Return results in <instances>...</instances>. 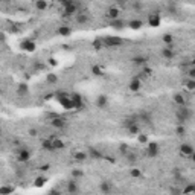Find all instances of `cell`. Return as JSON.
Returning <instances> with one entry per match:
<instances>
[{
    "label": "cell",
    "instance_id": "1",
    "mask_svg": "<svg viewBox=\"0 0 195 195\" xmlns=\"http://www.w3.org/2000/svg\"><path fill=\"white\" fill-rule=\"evenodd\" d=\"M57 101H58V104H60L63 108H66V110L73 108V104H72V98H70V95H66V93H58V95H57Z\"/></svg>",
    "mask_w": 195,
    "mask_h": 195
},
{
    "label": "cell",
    "instance_id": "2",
    "mask_svg": "<svg viewBox=\"0 0 195 195\" xmlns=\"http://www.w3.org/2000/svg\"><path fill=\"white\" fill-rule=\"evenodd\" d=\"M104 41V47H119V46H122L123 44V38H120V37H115V35H108V37H104L102 38Z\"/></svg>",
    "mask_w": 195,
    "mask_h": 195
},
{
    "label": "cell",
    "instance_id": "3",
    "mask_svg": "<svg viewBox=\"0 0 195 195\" xmlns=\"http://www.w3.org/2000/svg\"><path fill=\"white\" fill-rule=\"evenodd\" d=\"M191 117V108L188 105H181L178 110H177V119H178V123H185L186 120H189Z\"/></svg>",
    "mask_w": 195,
    "mask_h": 195
},
{
    "label": "cell",
    "instance_id": "4",
    "mask_svg": "<svg viewBox=\"0 0 195 195\" xmlns=\"http://www.w3.org/2000/svg\"><path fill=\"white\" fill-rule=\"evenodd\" d=\"M158 153H160V148H158V145H157L156 142H148V143H146V150H145L146 157L154 158V157L158 156Z\"/></svg>",
    "mask_w": 195,
    "mask_h": 195
},
{
    "label": "cell",
    "instance_id": "5",
    "mask_svg": "<svg viewBox=\"0 0 195 195\" xmlns=\"http://www.w3.org/2000/svg\"><path fill=\"white\" fill-rule=\"evenodd\" d=\"M180 154L186 157H192L194 156V146L191 143H181L180 145Z\"/></svg>",
    "mask_w": 195,
    "mask_h": 195
},
{
    "label": "cell",
    "instance_id": "6",
    "mask_svg": "<svg viewBox=\"0 0 195 195\" xmlns=\"http://www.w3.org/2000/svg\"><path fill=\"white\" fill-rule=\"evenodd\" d=\"M21 49H23V50H26V52H34V50L37 49V44H35V41H34V40L26 38V40H23V41H21Z\"/></svg>",
    "mask_w": 195,
    "mask_h": 195
},
{
    "label": "cell",
    "instance_id": "7",
    "mask_svg": "<svg viewBox=\"0 0 195 195\" xmlns=\"http://www.w3.org/2000/svg\"><path fill=\"white\" fill-rule=\"evenodd\" d=\"M50 125H52L53 128H64V127L67 125V120L61 116L52 117V119H50Z\"/></svg>",
    "mask_w": 195,
    "mask_h": 195
},
{
    "label": "cell",
    "instance_id": "8",
    "mask_svg": "<svg viewBox=\"0 0 195 195\" xmlns=\"http://www.w3.org/2000/svg\"><path fill=\"white\" fill-rule=\"evenodd\" d=\"M75 20H76V23H78V25H87V23L90 21V15H88L85 11H82V12H76V14H75Z\"/></svg>",
    "mask_w": 195,
    "mask_h": 195
},
{
    "label": "cell",
    "instance_id": "9",
    "mask_svg": "<svg viewBox=\"0 0 195 195\" xmlns=\"http://www.w3.org/2000/svg\"><path fill=\"white\" fill-rule=\"evenodd\" d=\"M160 21H162V18H160V14H158V12H151V14L148 15V25H150V26L157 28V26L160 25Z\"/></svg>",
    "mask_w": 195,
    "mask_h": 195
},
{
    "label": "cell",
    "instance_id": "10",
    "mask_svg": "<svg viewBox=\"0 0 195 195\" xmlns=\"http://www.w3.org/2000/svg\"><path fill=\"white\" fill-rule=\"evenodd\" d=\"M70 98H72V104H73V108H81L82 105H84V99H82V96L79 95V93H72L70 95Z\"/></svg>",
    "mask_w": 195,
    "mask_h": 195
},
{
    "label": "cell",
    "instance_id": "11",
    "mask_svg": "<svg viewBox=\"0 0 195 195\" xmlns=\"http://www.w3.org/2000/svg\"><path fill=\"white\" fill-rule=\"evenodd\" d=\"M162 57L166 58V60H172V58L175 57V52H174V49H172V44H168L166 47L162 49Z\"/></svg>",
    "mask_w": 195,
    "mask_h": 195
},
{
    "label": "cell",
    "instance_id": "12",
    "mask_svg": "<svg viewBox=\"0 0 195 195\" xmlns=\"http://www.w3.org/2000/svg\"><path fill=\"white\" fill-rule=\"evenodd\" d=\"M131 63H133L134 66H146L148 57H145V55H136V57L131 58Z\"/></svg>",
    "mask_w": 195,
    "mask_h": 195
},
{
    "label": "cell",
    "instance_id": "13",
    "mask_svg": "<svg viewBox=\"0 0 195 195\" xmlns=\"http://www.w3.org/2000/svg\"><path fill=\"white\" fill-rule=\"evenodd\" d=\"M78 12V6H76V3L73 2V3H70V5H67V6H64V15L66 17H70V15H75Z\"/></svg>",
    "mask_w": 195,
    "mask_h": 195
},
{
    "label": "cell",
    "instance_id": "14",
    "mask_svg": "<svg viewBox=\"0 0 195 195\" xmlns=\"http://www.w3.org/2000/svg\"><path fill=\"white\" fill-rule=\"evenodd\" d=\"M172 101H174L178 107H181V105H188V99L185 98L183 93H175L174 98H172Z\"/></svg>",
    "mask_w": 195,
    "mask_h": 195
},
{
    "label": "cell",
    "instance_id": "15",
    "mask_svg": "<svg viewBox=\"0 0 195 195\" xmlns=\"http://www.w3.org/2000/svg\"><path fill=\"white\" fill-rule=\"evenodd\" d=\"M119 8L116 6H110L108 9H107V12H105V15H107V18H110V20H115V18H119Z\"/></svg>",
    "mask_w": 195,
    "mask_h": 195
},
{
    "label": "cell",
    "instance_id": "16",
    "mask_svg": "<svg viewBox=\"0 0 195 195\" xmlns=\"http://www.w3.org/2000/svg\"><path fill=\"white\" fill-rule=\"evenodd\" d=\"M128 87H130L131 92H139L142 88V81H140V78H133L130 81V85Z\"/></svg>",
    "mask_w": 195,
    "mask_h": 195
},
{
    "label": "cell",
    "instance_id": "17",
    "mask_svg": "<svg viewBox=\"0 0 195 195\" xmlns=\"http://www.w3.org/2000/svg\"><path fill=\"white\" fill-rule=\"evenodd\" d=\"M107 105H108V98H107L105 95L98 96V99H96V107H98V108H105Z\"/></svg>",
    "mask_w": 195,
    "mask_h": 195
},
{
    "label": "cell",
    "instance_id": "18",
    "mask_svg": "<svg viewBox=\"0 0 195 195\" xmlns=\"http://www.w3.org/2000/svg\"><path fill=\"white\" fill-rule=\"evenodd\" d=\"M29 158H31V153H29L28 150H21V151L18 153V156H17V160H18V162H29Z\"/></svg>",
    "mask_w": 195,
    "mask_h": 195
},
{
    "label": "cell",
    "instance_id": "19",
    "mask_svg": "<svg viewBox=\"0 0 195 195\" xmlns=\"http://www.w3.org/2000/svg\"><path fill=\"white\" fill-rule=\"evenodd\" d=\"M110 26L115 28V29H123L125 28V23H123V20L115 18V20H110Z\"/></svg>",
    "mask_w": 195,
    "mask_h": 195
},
{
    "label": "cell",
    "instance_id": "20",
    "mask_svg": "<svg viewBox=\"0 0 195 195\" xmlns=\"http://www.w3.org/2000/svg\"><path fill=\"white\" fill-rule=\"evenodd\" d=\"M58 34L61 37H69L72 34V28H69V26H60L58 28Z\"/></svg>",
    "mask_w": 195,
    "mask_h": 195
},
{
    "label": "cell",
    "instance_id": "21",
    "mask_svg": "<svg viewBox=\"0 0 195 195\" xmlns=\"http://www.w3.org/2000/svg\"><path fill=\"white\" fill-rule=\"evenodd\" d=\"M17 93H18V96H28L29 87H28L26 84H20V85L17 87Z\"/></svg>",
    "mask_w": 195,
    "mask_h": 195
},
{
    "label": "cell",
    "instance_id": "22",
    "mask_svg": "<svg viewBox=\"0 0 195 195\" xmlns=\"http://www.w3.org/2000/svg\"><path fill=\"white\" fill-rule=\"evenodd\" d=\"M73 158H75L76 162H85V160L88 158V154L84 153V151H76V153L73 154Z\"/></svg>",
    "mask_w": 195,
    "mask_h": 195
},
{
    "label": "cell",
    "instance_id": "23",
    "mask_svg": "<svg viewBox=\"0 0 195 195\" xmlns=\"http://www.w3.org/2000/svg\"><path fill=\"white\" fill-rule=\"evenodd\" d=\"M67 191H69V192H73V194H76V192H79L78 183H76L75 180L69 181V183H67Z\"/></svg>",
    "mask_w": 195,
    "mask_h": 195
},
{
    "label": "cell",
    "instance_id": "24",
    "mask_svg": "<svg viewBox=\"0 0 195 195\" xmlns=\"http://www.w3.org/2000/svg\"><path fill=\"white\" fill-rule=\"evenodd\" d=\"M128 26H130V29H133V31H137V29H140V28L143 26V23H142L140 20H131V21L128 23Z\"/></svg>",
    "mask_w": 195,
    "mask_h": 195
},
{
    "label": "cell",
    "instance_id": "25",
    "mask_svg": "<svg viewBox=\"0 0 195 195\" xmlns=\"http://www.w3.org/2000/svg\"><path fill=\"white\" fill-rule=\"evenodd\" d=\"M88 157H92V158H102V153L101 151H96L93 146H90L88 148Z\"/></svg>",
    "mask_w": 195,
    "mask_h": 195
},
{
    "label": "cell",
    "instance_id": "26",
    "mask_svg": "<svg viewBox=\"0 0 195 195\" xmlns=\"http://www.w3.org/2000/svg\"><path fill=\"white\" fill-rule=\"evenodd\" d=\"M127 131H128L130 134H139V133H140V130H139L137 122H134V123H131L130 127H127Z\"/></svg>",
    "mask_w": 195,
    "mask_h": 195
},
{
    "label": "cell",
    "instance_id": "27",
    "mask_svg": "<svg viewBox=\"0 0 195 195\" xmlns=\"http://www.w3.org/2000/svg\"><path fill=\"white\" fill-rule=\"evenodd\" d=\"M41 148H43L44 151H55V150H53V143H52V140H43Z\"/></svg>",
    "mask_w": 195,
    "mask_h": 195
},
{
    "label": "cell",
    "instance_id": "28",
    "mask_svg": "<svg viewBox=\"0 0 195 195\" xmlns=\"http://www.w3.org/2000/svg\"><path fill=\"white\" fill-rule=\"evenodd\" d=\"M99 189H101V192H104V194H108V192L111 191V185H110L108 181H102V183L99 185Z\"/></svg>",
    "mask_w": 195,
    "mask_h": 195
},
{
    "label": "cell",
    "instance_id": "29",
    "mask_svg": "<svg viewBox=\"0 0 195 195\" xmlns=\"http://www.w3.org/2000/svg\"><path fill=\"white\" fill-rule=\"evenodd\" d=\"M35 8H37L38 11L47 9V2H46V0H35Z\"/></svg>",
    "mask_w": 195,
    "mask_h": 195
},
{
    "label": "cell",
    "instance_id": "30",
    "mask_svg": "<svg viewBox=\"0 0 195 195\" xmlns=\"http://www.w3.org/2000/svg\"><path fill=\"white\" fill-rule=\"evenodd\" d=\"M52 143H53V150H63L66 145H64V142L61 140V139H53L52 140Z\"/></svg>",
    "mask_w": 195,
    "mask_h": 195
},
{
    "label": "cell",
    "instance_id": "31",
    "mask_svg": "<svg viewBox=\"0 0 195 195\" xmlns=\"http://www.w3.org/2000/svg\"><path fill=\"white\" fill-rule=\"evenodd\" d=\"M102 47H104V41H102V38H95L93 40V49L101 50Z\"/></svg>",
    "mask_w": 195,
    "mask_h": 195
},
{
    "label": "cell",
    "instance_id": "32",
    "mask_svg": "<svg viewBox=\"0 0 195 195\" xmlns=\"http://www.w3.org/2000/svg\"><path fill=\"white\" fill-rule=\"evenodd\" d=\"M46 81H47L49 84H57V82H58V76H57L55 73H47Z\"/></svg>",
    "mask_w": 195,
    "mask_h": 195
},
{
    "label": "cell",
    "instance_id": "33",
    "mask_svg": "<svg viewBox=\"0 0 195 195\" xmlns=\"http://www.w3.org/2000/svg\"><path fill=\"white\" fill-rule=\"evenodd\" d=\"M92 73H93L95 76H102V75H104V70H102L99 66H93V67H92Z\"/></svg>",
    "mask_w": 195,
    "mask_h": 195
},
{
    "label": "cell",
    "instance_id": "34",
    "mask_svg": "<svg viewBox=\"0 0 195 195\" xmlns=\"http://www.w3.org/2000/svg\"><path fill=\"white\" fill-rule=\"evenodd\" d=\"M136 136H137V142H139V143H142V145H146V143H148V136H146V134H140V133H139V134H136Z\"/></svg>",
    "mask_w": 195,
    "mask_h": 195
},
{
    "label": "cell",
    "instance_id": "35",
    "mask_svg": "<svg viewBox=\"0 0 195 195\" xmlns=\"http://www.w3.org/2000/svg\"><path fill=\"white\" fill-rule=\"evenodd\" d=\"M185 84H186V88H188L189 92H194V90H195V79L189 78L186 82H185Z\"/></svg>",
    "mask_w": 195,
    "mask_h": 195
},
{
    "label": "cell",
    "instance_id": "36",
    "mask_svg": "<svg viewBox=\"0 0 195 195\" xmlns=\"http://www.w3.org/2000/svg\"><path fill=\"white\" fill-rule=\"evenodd\" d=\"M139 119H142L145 123H150V122H151V115H150V113H140V116L137 117V120H139Z\"/></svg>",
    "mask_w": 195,
    "mask_h": 195
},
{
    "label": "cell",
    "instance_id": "37",
    "mask_svg": "<svg viewBox=\"0 0 195 195\" xmlns=\"http://www.w3.org/2000/svg\"><path fill=\"white\" fill-rule=\"evenodd\" d=\"M175 133H177V136H185V134H186V128L183 127V123H180V125L175 128Z\"/></svg>",
    "mask_w": 195,
    "mask_h": 195
},
{
    "label": "cell",
    "instance_id": "38",
    "mask_svg": "<svg viewBox=\"0 0 195 195\" xmlns=\"http://www.w3.org/2000/svg\"><path fill=\"white\" fill-rule=\"evenodd\" d=\"M14 192V188H11V186H2L0 188V194H12Z\"/></svg>",
    "mask_w": 195,
    "mask_h": 195
},
{
    "label": "cell",
    "instance_id": "39",
    "mask_svg": "<svg viewBox=\"0 0 195 195\" xmlns=\"http://www.w3.org/2000/svg\"><path fill=\"white\" fill-rule=\"evenodd\" d=\"M162 40H163V43H166V44H172V41H174V37H172L171 34H165V35L162 37Z\"/></svg>",
    "mask_w": 195,
    "mask_h": 195
},
{
    "label": "cell",
    "instance_id": "40",
    "mask_svg": "<svg viewBox=\"0 0 195 195\" xmlns=\"http://www.w3.org/2000/svg\"><path fill=\"white\" fill-rule=\"evenodd\" d=\"M130 175H131V177H134V178H139V177L142 175V172H140V169H137V168H133V169L130 171Z\"/></svg>",
    "mask_w": 195,
    "mask_h": 195
},
{
    "label": "cell",
    "instance_id": "41",
    "mask_svg": "<svg viewBox=\"0 0 195 195\" xmlns=\"http://www.w3.org/2000/svg\"><path fill=\"white\" fill-rule=\"evenodd\" d=\"M82 175H84V172H82L81 169H73V171H72V177H73V178H79V177H82Z\"/></svg>",
    "mask_w": 195,
    "mask_h": 195
},
{
    "label": "cell",
    "instance_id": "42",
    "mask_svg": "<svg viewBox=\"0 0 195 195\" xmlns=\"http://www.w3.org/2000/svg\"><path fill=\"white\" fill-rule=\"evenodd\" d=\"M44 181H46V178H44V177H38V178H35V185H37V186H43V185H44Z\"/></svg>",
    "mask_w": 195,
    "mask_h": 195
},
{
    "label": "cell",
    "instance_id": "43",
    "mask_svg": "<svg viewBox=\"0 0 195 195\" xmlns=\"http://www.w3.org/2000/svg\"><path fill=\"white\" fill-rule=\"evenodd\" d=\"M188 76H189L191 79H195V69L192 67V66H191V69L188 70Z\"/></svg>",
    "mask_w": 195,
    "mask_h": 195
},
{
    "label": "cell",
    "instance_id": "44",
    "mask_svg": "<svg viewBox=\"0 0 195 195\" xmlns=\"http://www.w3.org/2000/svg\"><path fill=\"white\" fill-rule=\"evenodd\" d=\"M194 191H195L194 186H188L186 189H183V192H185V194H189V192H194Z\"/></svg>",
    "mask_w": 195,
    "mask_h": 195
},
{
    "label": "cell",
    "instance_id": "45",
    "mask_svg": "<svg viewBox=\"0 0 195 195\" xmlns=\"http://www.w3.org/2000/svg\"><path fill=\"white\" fill-rule=\"evenodd\" d=\"M37 134H38V131H37V130H34V128H32V130H29V136H31V137H35Z\"/></svg>",
    "mask_w": 195,
    "mask_h": 195
},
{
    "label": "cell",
    "instance_id": "46",
    "mask_svg": "<svg viewBox=\"0 0 195 195\" xmlns=\"http://www.w3.org/2000/svg\"><path fill=\"white\" fill-rule=\"evenodd\" d=\"M53 96H55V95H53V93H47V95H46V96H44V99H46V101H49V99H52V98H53Z\"/></svg>",
    "mask_w": 195,
    "mask_h": 195
},
{
    "label": "cell",
    "instance_id": "47",
    "mask_svg": "<svg viewBox=\"0 0 195 195\" xmlns=\"http://www.w3.org/2000/svg\"><path fill=\"white\" fill-rule=\"evenodd\" d=\"M120 153H122V154H127V145H122V146H120Z\"/></svg>",
    "mask_w": 195,
    "mask_h": 195
},
{
    "label": "cell",
    "instance_id": "48",
    "mask_svg": "<svg viewBox=\"0 0 195 195\" xmlns=\"http://www.w3.org/2000/svg\"><path fill=\"white\" fill-rule=\"evenodd\" d=\"M128 160L130 162H136V156H128Z\"/></svg>",
    "mask_w": 195,
    "mask_h": 195
},
{
    "label": "cell",
    "instance_id": "49",
    "mask_svg": "<svg viewBox=\"0 0 195 195\" xmlns=\"http://www.w3.org/2000/svg\"><path fill=\"white\" fill-rule=\"evenodd\" d=\"M125 2H127V0H117V3H119V5H125Z\"/></svg>",
    "mask_w": 195,
    "mask_h": 195
},
{
    "label": "cell",
    "instance_id": "50",
    "mask_svg": "<svg viewBox=\"0 0 195 195\" xmlns=\"http://www.w3.org/2000/svg\"><path fill=\"white\" fill-rule=\"evenodd\" d=\"M58 2H60V3H63V2H64V0H58Z\"/></svg>",
    "mask_w": 195,
    "mask_h": 195
},
{
    "label": "cell",
    "instance_id": "51",
    "mask_svg": "<svg viewBox=\"0 0 195 195\" xmlns=\"http://www.w3.org/2000/svg\"><path fill=\"white\" fill-rule=\"evenodd\" d=\"M0 134H2V128H0Z\"/></svg>",
    "mask_w": 195,
    "mask_h": 195
}]
</instances>
